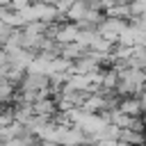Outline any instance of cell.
Returning <instances> with one entry per match:
<instances>
[{
    "mask_svg": "<svg viewBox=\"0 0 146 146\" xmlns=\"http://www.w3.org/2000/svg\"><path fill=\"white\" fill-rule=\"evenodd\" d=\"M141 100L139 98H135V96H128V98H123L119 105H116V110L121 112V114H125V116H130V119H137L139 114H141Z\"/></svg>",
    "mask_w": 146,
    "mask_h": 146,
    "instance_id": "obj_1",
    "label": "cell"
},
{
    "mask_svg": "<svg viewBox=\"0 0 146 146\" xmlns=\"http://www.w3.org/2000/svg\"><path fill=\"white\" fill-rule=\"evenodd\" d=\"M78 27L75 25H66V27H62V30H57V41L59 43H64V46H68V43H75V36H78Z\"/></svg>",
    "mask_w": 146,
    "mask_h": 146,
    "instance_id": "obj_2",
    "label": "cell"
}]
</instances>
